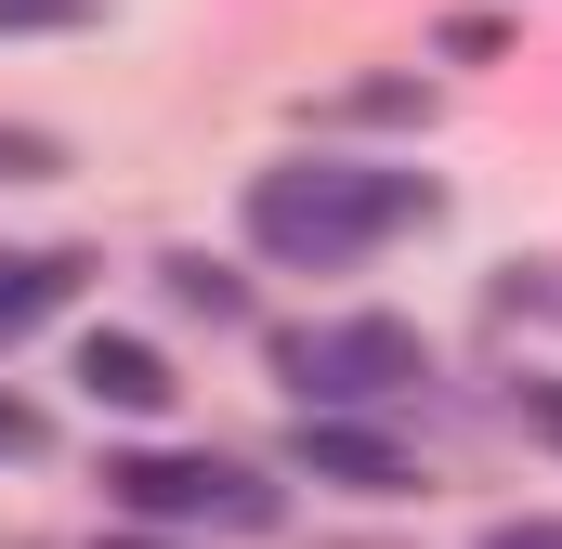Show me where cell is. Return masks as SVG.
I'll return each mask as SVG.
<instances>
[{
	"label": "cell",
	"mask_w": 562,
	"mask_h": 549,
	"mask_svg": "<svg viewBox=\"0 0 562 549\" xmlns=\"http://www.w3.org/2000/svg\"><path fill=\"white\" fill-rule=\"evenodd\" d=\"M0 445H40V406H13V393H0Z\"/></svg>",
	"instance_id": "obj_12"
},
{
	"label": "cell",
	"mask_w": 562,
	"mask_h": 549,
	"mask_svg": "<svg viewBox=\"0 0 562 549\" xmlns=\"http://www.w3.org/2000/svg\"><path fill=\"white\" fill-rule=\"evenodd\" d=\"M406 223H431V183L419 170H367V157H288V170H262L249 183V249L288 274H340L367 262L380 236H406Z\"/></svg>",
	"instance_id": "obj_1"
},
{
	"label": "cell",
	"mask_w": 562,
	"mask_h": 549,
	"mask_svg": "<svg viewBox=\"0 0 562 549\" xmlns=\"http://www.w3.org/2000/svg\"><path fill=\"white\" fill-rule=\"evenodd\" d=\"M53 170H66V144L26 132V119H0V183H53Z\"/></svg>",
	"instance_id": "obj_8"
},
{
	"label": "cell",
	"mask_w": 562,
	"mask_h": 549,
	"mask_svg": "<svg viewBox=\"0 0 562 549\" xmlns=\"http://www.w3.org/2000/svg\"><path fill=\"white\" fill-rule=\"evenodd\" d=\"M170 274V301L183 314H210V327H249V274H223V262H157Z\"/></svg>",
	"instance_id": "obj_7"
},
{
	"label": "cell",
	"mask_w": 562,
	"mask_h": 549,
	"mask_svg": "<svg viewBox=\"0 0 562 549\" xmlns=\"http://www.w3.org/2000/svg\"><path fill=\"white\" fill-rule=\"evenodd\" d=\"M276 367H288L301 406L367 418V406H406V393L431 380V340L406 327V314H314V327H288V340H276Z\"/></svg>",
	"instance_id": "obj_3"
},
{
	"label": "cell",
	"mask_w": 562,
	"mask_h": 549,
	"mask_svg": "<svg viewBox=\"0 0 562 549\" xmlns=\"http://www.w3.org/2000/svg\"><path fill=\"white\" fill-rule=\"evenodd\" d=\"M471 549H562V524H550V511H510V524H484Z\"/></svg>",
	"instance_id": "obj_10"
},
{
	"label": "cell",
	"mask_w": 562,
	"mask_h": 549,
	"mask_svg": "<svg viewBox=\"0 0 562 549\" xmlns=\"http://www.w3.org/2000/svg\"><path fill=\"white\" fill-rule=\"evenodd\" d=\"M314 484H340V497H406L419 471H406V445L393 432H367V418H327V406H301V445H288Z\"/></svg>",
	"instance_id": "obj_4"
},
{
	"label": "cell",
	"mask_w": 562,
	"mask_h": 549,
	"mask_svg": "<svg viewBox=\"0 0 562 549\" xmlns=\"http://www.w3.org/2000/svg\"><path fill=\"white\" fill-rule=\"evenodd\" d=\"M26 26H92V0H0V40H26Z\"/></svg>",
	"instance_id": "obj_9"
},
{
	"label": "cell",
	"mask_w": 562,
	"mask_h": 549,
	"mask_svg": "<svg viewBox=\"0 0 562 549\" xmlns=\"http://www.w3.org/2000/svg\"><path fill=\"white\" fill-rule=\"evenodd\" d=\"M92 549H183V537H157V524H119V537H92Z\"/></svg>",
	"instance_id": "obj_13"
},
{
	"label": "cell",
	"mask_w": 562,
	"mask_h": 549,
	"mask_svg": "<svg viewBox=\"0 0 562 549\" xmlns=\"http://www.w3.org/2000/svg\"><path fill=\"white\" fill-rule=\"evenodd\" d=\"M105 511L157 524V537H262L276 484L249 458H210V445H132V458H105Z\"/></svg>",
	"instance_id": "obj_2"
},
{
	"label": "cell",
	"mask_w": 562,
	"mask_h": 549,
	"mask_svg": "<svg viewBox=\"0 0 562 549\" xmlns=\"http://www.w3.org/2000/svg\"><path fill=\"white\" fill-rule=\"evenodd\" d=\"M79 288V262L66 249H0V327H26V314H53Z\"/></svg>",
	"instance_id": "obj_6"
},
{
	"label": "cell",
	"mask_w": 562,
	"mask_h": 549,
	"mask_svg": "<svg viewBox=\"0 0 562 549\" xmlns=\"http://www.w3.org/2000/svg\"><path fill=\"white\" fill-rule=\"evenodd\" d=\"M79 393H92V406H119V418H157L183 380H170V354H157V340H119V327H92V340H79Z\"/></svg>",
	"instance_id": "obj_5"
},
{
	"label": "cell",
	"mask_w": 562,
	"mask_h": 549,
	"mask_svg": "<svg viewBox=\"0 0 562 549\" xmlns=\"http://www.w3.org/2000/svg\"><path fill=\"white\" fill-rule=\"evenodd\" d=\"M510 406H524V432H550V445H562V380H524Z\"/></svg>",
	"instance_id": "obj_11"
}]
</instances>
